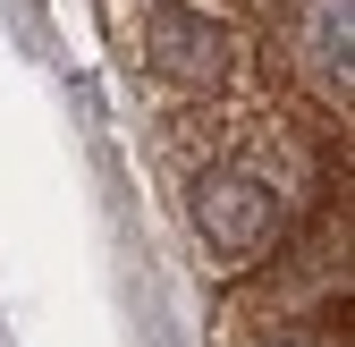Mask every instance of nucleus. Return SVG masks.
Returning <instances> with one entry per match:
<instances>
[{
  "label": "nucleus",
  "mask_w": 355,
  "mask_h": 347,
  "mask_svg": "<svg viewBox=\"0 0 355 347\" xmlns=\"http://www.w3.org/2000/svg\"><path fill=\"white\" fill-rule=\"evenodd\" d=\"M262 347H322V339H313V330H271Z\"/></svg>",
  "instance_id": "20e7f679"
},
{
  "label": "nucleus",
  "mask_w": 355,
  "mask_h": 347,
  "mask_svg": "<svg viewBox=\"0 0 355 347\" xmlns=\"http://www.w3.org/2000/svg\"><path fill=\"white\" fill-rule=\"evenodd\" d=\"M136 51H144V68L161 85H178V94H211V85L229 76V26H220L211 9H195V0H153Z\"/></svg>",
  "instance_id": "f03ea898"
},
{
  "label": "nucleus",
  "mask_w": 355,
  "mask_h": 347,
  "mask_svg": "<svg viewBox=\"0 0 355 347\" xmlns=\"http://www.w3.org/2000/svg\"><path fill=\"white\" fill-rule=\"evenodd\" d=\"M187 212H195L203 254L229 263V271L262 263V254L279 246V229H288V195H279V178L262 161H211L195 178V195H187Z\"/></svg>",
  "instance_id": "f257e3e1"
},
{
  "label": "nucleus",
  "mask_w": 355,
  "mask_h": 347,
  "mask_svg": "<svg viewBox=\"0 0 355 347\" xmlns=\"http://www.w3.org/2000/svg\"><path fill=\"white\" fill-rule=\"evenodd\" d=\"M347 42H355L347 0H296V9H288V60H296L304 85H313V102H322V110H347V94H355Z\"/></svg>",
  "instance_id": "7ed1b4c3"
}]
</instances>
